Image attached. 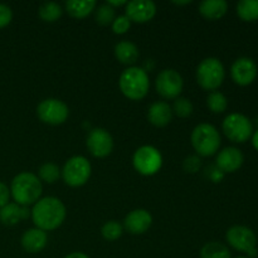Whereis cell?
Returning <instances> with one entry per match:
<instances>
[{
    "label": "cell",
    "instance_id": "obj_33",
    "mask_svg": "<svg viewBox=\"0 0 258 258\" xmlns=\"http://www.w3.org/2000/svg\"><path fill=\"white\" fill-rule=\"evenodd\" d=\"M13 19V12L7 4H0V29L8 27Z\"/></svg>",
    "mask_w": 258,
    "mask_h": 258
},
{
    "label": "cell",
    "instance_id": "obj_1",
    "mask_svg": "<svg viewBox=\"0 0 258 258\" xmlns=\"http://www.w3.org/2000/svg\"><path fill=\"white\" fill-rule=\"evenodd\" d=\"M66 214H67L66 206L60 199L55 197L40 198L30 211L35 228H39L44 232L54 231L62 226L66 219Z\"/></svg>",
    "mask_w": 258,
    "mask_h": 258
},
{
    "label": "cell",
    "instance_id": "obj_15",
    "mask_svg": "<svg viewBox=\"0 0 258 258\" xmlns=\"http://www.w3.org/2000/svg\"><path fill=\"white\" fill-rule=\"evenodd\" d=\"M153 224V216L146 209H135L125 217L123 227L131 234H143Z\"/></svg>",
    "mask_w": 258,
    "mask_h": 258
},
{
    "label": "cell",
    "instance_id": "obj_30",
    "mask_svg": "<svg viewBox=\"0 0 258 258\" xmlns=\"http://www.w3.org/2000/svg\"><path fill=\"white\" fill-rule=\"evenodd\" d=\"M171 110H173V113H175L176 116H179L181 118H185L191 116L194 107L190 100H188L185 97H178L174 101V105Z\"/></svg>",
    "mask_w": 258,
    "mask_h": 258
},
{
    "label": "cell",
    "instance_id": "obj_25",
    "mask_svg": "<svg viewBox=\"0 0 258 258\" xmlns=\"http://www.w3.org/2000/svg\"><path fill=\"white\" fill-rule=\"evenodd\" d=\"M201 258H232L231 252L221 242H209L201 249Z\"/></svg>",
    "mask_w": 258,
    "mask_h": 258
},
{
    "label": "cell",
    "instance_id": "obj_20",
    "mask_svg": "<svg viewBox=\"0 0 258 258\" xmlns=\"http://www.w3.org/2000/svg\"><path fill=\"white\" fill-rule=\"evenodd\" d=\"M228 10L226 0H204L199 4V13L208 20H218L224 17Z\"/></svg>",
    "mask_w": 258,
    "mask_h": 258
},
{
    "label": "cell",
    "instance_id": "obj_2",
    "mask_svg": "<svg viewBox=\"0 0 258 258\" xmlns=\"http://www.w3.org/2000/svg\"><path fill=\"white\" fill-rule=\"evenodd\" d=\"M42 181L35 174L23 171L14 176L10 185V196L22 207L34 206L42 196Z\"/></svg>",
    "mask_w": 258,
    "mask_h": 258
},
{
    "label": "cell",
    "instance_id": "obj_16",
    "mask_svg": "<svg viewBox=\"0 0 258 258\" xmlns=\"http://www.w3.org/2000/svg\"><path fill=\"white\" fill-rule=\"evenodd\" d=\"M243 160L244 158L242 151L233 146H229V148L219 151V154L217 155V168L222 173H234L241 168Z\"/></svg>",
    "mask_w": 258,
    "mask_h": 258
},
{
    "label": "cell",
    "instance_id": "obj_31",
    "mask_svg": "<svg viewBox=\"0 0 258 258\" xmlns=\"http://www.w3.org/2000/svg\"><path fill=\"white\" fill-rule=\"evenodd\" d=\"M112 30L115 34H125L127 33V30L131 27V20L128 19L126 15H120V17H116L113 20L112 24Z\"/></svg>",
    "mask_w": 258,
    "mask_h": 258
},
{
    "label": "cell",
    "instance_id": "obj_14",
    "mask_svg": "<svg viewBox=\"0 0 258 258\" xmlns=\"http://www.w3.org/2000/svg\"><path fill=\"white\" fill-rule=\"evenodd\" d=\"M126 17L131 20V23H148L155 17L156 5L151 0H133L126 4Z\"/></svg>",
    "mask_w": 258,
    "mask_h": 258
},
{
    "label": "cell",
    "instance_id": "obj_37",
    "mask_svg": "<svg viewBox=\"0 0 258 258\" xmlns=\"http://www.w3.org/2000/svg\"><path fill=\"white\" fill-rule=\"evenodd\" d=\"M128 2H125V0H120V2H112V0H110V2H107L106 4H108L110 7H112L113 9H115V7H122V5H126Z\"/></svg>",
    "mask_w": 258,
    "mask_h": 258
},
{
    "label": "cell",
    "instance_id": "obj_38",
    "mask_svg": "<svg viewBox=\"0 0 258 258\" xmlns=\"http://www.w3.org/2000/svg\"><path fill=\"white\" fill-rule=\"evenodd\" d=\"M252 145L258 151V130L252 135Z\"/></svg>",
    "mask_w": 258,
    "mask_h": 258
},
{
    "label": "cell",
    "instance_id": "obj_32",
    "mask_svg": "<svg viewBox=\"0 0 258 258\" xmlns=\"http://www.w3.org/2000/svg\"><path fill=\"white\" fill-rule=\"evenodd\" d=\"M183 168H184V170H185L186 173H189V174L198 173L199 169L202 168L201 159H199L198 156H196V155L188 156V158L184 160Z\"/></svg>",
    "mask_w": 258,
    "mask_h": 258
},
{
    "label": "cell",
    "instance_id": "obj_29",
    "mask_svg": "<svg viewBox=\"0 0 258 258\" xmlns=\"http://www.w3.org/2000/svg\"><path fill=\"white\" fill-rule=\"evenodd\" d=\"M123 233V227L116 221H108L101 228V234L106 241H116L120 238Z\"/></svg>",
    "mask_w": 258,
    "mask_h": 258
},
{
    "label": "cell",
    "instance_id": "obj_4",
    "mask_svg": "<svg viewBox=\"0 0 258 258\" xmlns=\"http://www.w3.org/2000/svg\"><path fill=\"white\" fill-rule=\"evenodd\" d=\"M191 145L201 156H212L219 150L221 135L211 123H199L191 133Z\"/></svg>",
    "mask_w": 258,
    "mask_h": 258
},
{
    "label": "cell",
    "instance_id": "obj_3",
    "mask_svg": "<svg viewBox=\"0 0 258 258\" xmlns=\"http://www.w3.org/2000/svg\"><path fill=\"white\" fill-rule=\"evenodd\" d=\"M118 87L125 97L133 101H140L148 95L150 82L148 72L139 67H128L123 71L118 80Z\"/></svg>",
    "mask_w": 258,
    "mask_h": 258
},
{
    "label": "cell",
    "instance_id": "obj_24",
    "mask_svg": "<svg viewBox=\"0 0 258 258\" xmlns=\"http://www.w3.org/2000/svg\"><path fill=\"white\" fill-rule=\"evenodd\" d=\"M38 14H39L40 19L43 22L47 23H54L62 17L63 9L58 3L54 2H47L44 4H42L38 10Z\"/></svg>",
    "mask_w": 258,
    "mask_h": 258
},
{
    "label": "cell",
    "instance_id": "obj_6",
    "mask_svg": "<svg viewBox=\"0 0 258 258\" xmlns=\"http://www.w3.org/2000/svg\"><path fill=\"white\" fill-rule=\"evenodd\" d=\"M92 173V166L85 156H72L66 161L60 175L67 185L72 188L85 185Z\"/></svg>",
    "mask_w": 258,
    "mask_h": 258
},
{
    "label": "cell",
    "instance_id": "obj_28",
    "mask_svg": "<svg viewBox=\"0 0 258 258\" xmlns=\"http://www.w3.org/2000/svg\"><path fill=\"white\" fill-rule=\"evenodd\" d=\"M116 18L115 9L108 4H102L95 9V19L100 25L112 24Z\"/></svg>",
    "mask_w": 258,
    "mask_h": 258
},
{
    "label": "cell",
    "instance_id": "obj_8",
    "mask_svg": "<svg viewBox=\"0 0 258 258\" xmlns=\"http://www.w3.org/2000/svg\"><path fill=\"white\" fill-rule=\"evenodd\" d=\"M223 133L233 143H246L253 133V125L247 116L242 113H231L223 121Z\"/></svg>",
    "mask_w": 258,
    "mask_h": 258
},
{
    "label": "cell",
    "instance_id": "obj_21",
    "mask_svg": "<svg viewBox=\"0 0 258 258\" xmlns=\"http://www.w3.org/2000/svg\"><path fill=\"white\" fill-rule=\"evenodd\" d=\"M115 57L120 63L133 66L139 59V48L128 40H122L115 45Z\"/></svg>",
    "mask_w": 258,
    "mask_h": 258
},
{
    "label": "cell",
    "instance_id": "obj_40",
    "mask_svg": "<svg viewBox=\"0 0 258 258\" xmlns=\"http://www.w3.org/2000/svg\"><path fill=\"white\" fill-rule=\"evenodd\" d=\"M237 258H249V257H237Z\"/></svg>",
    "mask_w": 258,
    "mask_h": 258
},
{
    "label": "cell",
    "instance_id": "obj_13",
    "mask_svg": "<svg viewBox=\"0 0 258 258\" xmlns=\"http://www.w3.org/2000/svg\"><path fill=\"white\" fill-rule=\"evenodd\" d=\"M232 80L239 86H248L256 80L257 66L252 58L241 57L234 60L231 68Z\"/></svg>",
    "mask_w": 258,
    "mask_h": 258
},
{
    "label": "cell",
    "instance_id": "obj_12",
    "mask_svg": "<svg viewBox=\"0 0 258 258\" xmlns=\"http://www.w3.org/2000/svg\"><path fill=\"white\" fill-rule=\"evenodd\" d=\"M88 151L95 158H106L112 153L113 139L106 128H93L86 140Z\"/></svg>",
    "mask_w": 258,
    "mask_h": 258
},
{
    "label": "cell",
    "instance_id": "obj_35",
    "mask_svg": "<svg viewBox=\"0 0 258 258\" xmlns=\"http://www.w3.org/2000/svg\"><path fill=\"white\" fill-rule=\"evenodd\" d=\"M223 174L224 173H222V171L219 170L218 168H217V169H214L213 171H212L211 179L214 181V183H218V181H221L222 178H223Z\"/></svg>",
    "mask_w": 258,
    "mask_h": 258
},
{
    "label": "cell",
    "instance_id": "obj_11",
    "mask_svg": "<svg viewBox=\"0 0 258 258\" xmlns=\"http://www.w3.org/2000/svg\"><path fill=\"white\" fill-rule=\"evenodd\" d=\"M184 81L175 70H163L155 81L156 92L165 100H176L183 91Z\"/></svg>",
    "mask_w": 258,
    "mask_h": 258
},
{
    "label": "cell",
    "instance_id": "obj_17",
    "mask_svg": "<svg viewBox=\"0 0 258 258\" xmlns=\"http://www.w3.org/2000/svg\"><path fill=\"white\" fill-rule=\"evenodd\" d=\"M23 249L28 253H38L43 251L48 243L47 232L39 228H30L23 233L20 239Z\"/></svg>",
    "mask_w": 258,
    "mask_h": 258
},
{
    "label": "cell",
    "instance_id": "obj_19",
    "mask_svg": "<svg viewBox=\"0 0 258 258\" xmlns=\"http://www.w3.org/2000/svg\"><path fill=\"white\" fill-rule=\"evenodd\" d=\"M29 216L30 211L28 207H22L17 203H8L7 206L0 208V222L8 227L15 226Z\"/></svg>",
    "mask_w": 258,
    "mask_h": 258
},
{
    "label": "cell",
    "instance_id": "obj_34",
    "mask_svg": "<svg viewBox=\"0 0 258 258\" xmlns=\"http://www.w3.org/2000/svg\"><path fill=\"white\" fill-rule=\"evenodd\" d=\"M10 199V189L5 185L3 181H0V208L7 206Z\"/></svg>",
    "mask_w": 258,
    "mask_h": 258
},
{
    "label": "cell",
    "instance_id": "obj_10",
    "mask_svg": "<svg viewBox=\"0 0 258 258\" xmlns=\"http://www.w3.org/2000/svg\"><path fill=\"white\" fill-rule=\"evenodd\" d=\"M37 115L42 122L58 126L67 121L70 110L68 106L58 98H45L38 105Z\"/></svg>",
    "mask_w": 258,
    "mask_h": 258
},
{
    "label": "cell",
    "instance_id": "obj_26",
    "mask_svg": "<svg viewBox=\"0 0 258 258\" xmlns=\"http://www.w3.org/2000/svg\"><path fill=\"white\" fill-rule=\"evenodd\" d=\"M207 106L214 113H222L228 107V100L226 96L218 91H213L207 97Z\"/></svg>",
    "mask_w": 258,
    "mask_h": 258
},
{
    "label": "cell",
    "instance_id": "obj_36",
    "mask_svg": "<svg viewBox=\"0 0 258 258\" xmlns=\"http://www.w3.org/2000/svg\"><path fill=\"white\" fill-rule=\"evenodd\" d=\"M64 258H90V257H88L86 253H83V252H72V253H70Z\"/></svg>",
    "mask_w": 258,
    "mask_h": 258
},
{
    "label": "cell",
    "instance_id": "obj_23",
    "mask_svg": "<svg viewBox=\"0 0 258 258\" xmlns=\"http://www.w3.org/2000/svg\"><path fill=\"white\" fill-rule=\"evenodd\" d=\"M237 14L244 22L258 19V0H241L237 4Z\"/></svg>",
    "mask_w": 258,
    "mask_h": 258
},
{
    "label": "cell",
    "instance_id": "obj_22",
    "mask_svg": "<svg viewBox=\"0 0 258 258\" xmlns=\"http://www.w3.org/2000/svg\"><path fill=\"white\" fill-rule=\"evenodd\" d=\"M97 7V3L93 0H68L66 3V10L68 14L75 19H83V18L88 17L93 10Z\"/></svg>",
    "mask_w": 258,
    "mask_h": 258
},
{
    "label": "cell",
    "instance_id": "obj_7",
    "mask_svg": "<svg viewBox=\"0 0 258 258\" xmlns=\"http://www.w3.org/2000/svg\"><path fill=\"white\" fill-rule=\"evenodd\" d=\"M133 164L135 170L141 175H155L163 166V155L154 146L144 145L134 154Z\"/></svg>",
    "mask_w": 258,
    "mask_h": 258
},
{
    "label": "cell",
    "instance_id": "obj_5",
    "mask_svg": "<svg viewBox=\"0 0 258 258\" xmlns=\"http://www.w3.org/2000/svg\"><path fill=\"white\" fill-rule=\"evenodd\" d=\"M197 82L203 90L214 91L221 87L226 77L224 66L218 58L209 57L202 60L197 67Z\"/></svg>",
    "mask_w": 258,
    "mask_h": 258
},
{
    "label": "cell",
    "instance_id": "obj_27",
    "mask_svg": "<svg viewBox=\"0 0 258 258\" xmlns=\"http://www.w3.org/2000/svg\"><path fill=\"white\" fill-rule=\"evenodd\" d=\"M38 178L40 180L45 181L47 184H53L59 179L60 176V169L57 164L54 163H44L39 168L38 171Z\"/></svg>",
    "mask_w": 258,
    "mask_h": 258
},
{
    "label": "cell",
    "instance_id": "obj_9",
    "mask_svg": "<svg viewBox=\"0 0 258 258\" xmlns=\"http://www.w3.org/2000/svg\"><path fill=\"white\" fill-rule=\"evenodd\" d=\"M226 239L231 247L239 252H244L249 257L257 256V238L251 228L244 226H233L227 231Z\"/></svg>",
    "mask_w": 258,
    "mask_h": 258
},
{
    "label": "cell",
    "instance_id": "obj_18",
    "mask_svg": "<svg viewBox=\"0 0 258 258\" xmlns=\"http://www.w3.org/2000/svg\"><path fill=\"white\" fill-rule=\"evenodd\" d=\"M148 120L156 127H164L173 120V110L170 105L163 101L154 102L148 110Z\"/></svg>",
    "mask_w": 258,
    "mask_h": 258
},
{
    "label": "cell",
    "instance_id": "obj_39",
    "mask_svg": "<svg viewBox=\"0 0 258 258\" xmlns=\"http://www.w3.org/2000/svg\"><path fill=\"white\" fill-rule=\"evenodd\" d=\"M190 0H188V2H174L173 4L175 5H186V4H190Z\"/></svg>",
    "mask_w": 258,
    "mask_h": 258
}]
</instances>
